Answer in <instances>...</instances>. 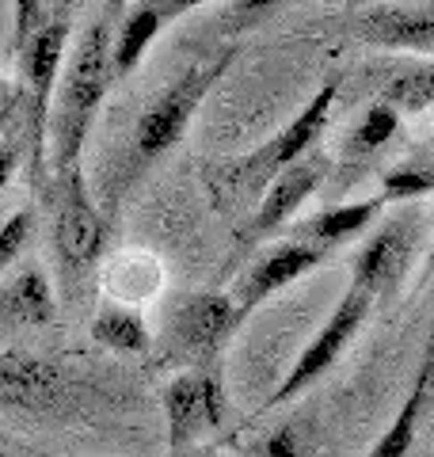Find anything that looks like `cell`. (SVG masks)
<instances>
[{
    "label": "cell",
    "instance_id": "30bf717a",
    "mask_svg": "<svg viewBox=\"0 0 434 457\" xmlns=\"http://www.w3.org/2000/svg\"><path fill=\"white\" fill-rule=\"evenodd\" d=\"M331 171H336V164H331V156H328L321 145L301 156L297 164H289L282 176L263 191L259 206L252 210V218L240 225L237 245H240V248H255V245H267L271 237L286 233L289 221L297 218V210L324 187Z\"/></svg>",
    "mask_w": 434,
    "mask_h": 457
},
{
    "label": "cell",
    "instance_id": "4fadbf2b",
    "mask_svg": "<svg viewBox=\"0 0 434 457\" xmlns=\"http://www.w3.org/2000/svg\"><path fill=\"white\" fill-rule=\"evenodd\" d=\"M195 4L191 0H141V4H126L119 27H114V50H111V65H114V84L134 77V69L145 62L153 38L164 31L171 20L187 16Z\"/></svg>",
    "mask_w": 434,
    "mask_h": 457
},
{
    "label": "cell",
    "instance_id": "277c9868",
    "mask_svg": "<svg viewBox=\"0 0 434 457\" xmlns=\"http://www.w3.org/2000/svg\"><path fill=\"white\" fill-rule=\"evenodd\" d=\"M339 77H331L321 92H316L305 107H301L294 119H289L279 134H271L263 145H255L252 153L229 156V161H217L206 168V187L213 195V206L221 213H240V210H255L263 191L274 179L282 176L289 164H297L305 153H313L321 145V137L328 130L331 107H336L339 96Z\"/></svg>",
    "mask_w": 434,
    "mask_h": 457
},
{
    "label": "cell",
    "instance_id": "9c48e42d",
    "mask_svg": "<svg viewBox=\"0 0 434 457\" xmlns=\"http://www.w3.org/2000/svg\"><path fill=\"white\" fill-rule=\"evenodd\" d=\"M370 312H373V302H370V294H362L358 286H346V294L339 297V305L336 312L324 320V328L316 332L309 343H305V351L297 354V362L289 366V374L279 381V389H274L267 396V404L263 411L271 408H282L286 400H294L309 389L313 381H321L331 366H336V359L346 351V343H351L362 328H366L370 320Z\"/></svg>",
    "mask_w": 434,
    "mask_h": 457
},
{
    "label": "cell",
    "instance_id": "3957f363",
    "mask_svg": "<svg viewBox=\"0 0 434 457\" xmlns=\"http://www.w3.org/2000/svg\"><path fill=\"white\" fill-rule=\"evenodd\" d=\"M12 62H16V88L23 104L27 126V171L35 187L50 191V164H46V134H50V107L54 88L69 57L72 35V4H38L23 0L12 8Z\"/></svg>",
    "mask_w": 434,
    "mask_h": 457
},
{
    "label": "cell",
    "instance_id": "4316f807",
    "mask_svg": "<svg viewBox=\"0 0 434 457\" xmlns=\"http://www.w3.org/2000/svg\"><path fill=\"white\" fill-rule=\"evenodd\" d=\"M0 457H27V453H16V450H4V446H0Z\"/></svg>",
    "mask_w": 434,
    "mask_h": 457
},
{
    "label": "cell",
    "instance_id": "ffe728a7",
    "mask_svg": "<svg viewBox=\"0 0 434 457\" xmlns=\"http://www.w3.org/2000/svg\"><path fill=\"white\" fill-rule=\"evenodd\" d=\"M381 104H388L396 114H423L434 107V57L404 69L381 88Z\"/></svg>",
    "mask_w": 434,
    "mask_h": 457
},
{
    "label": "cell",
    "instance_id": "7402d4cb",
    "mask_svg": "<svg viewBox=\"0 0 434 457\" xmlns=\"http://www.w3.org/2000/svg\"><path fill=\"white\" fill-rule=\"evenodd\" d=\"M0 137L20 145L23 161H27V126H23V104H20V88L16 80L0 73Z\"/></svg>",
    "mask_w": 434,
    "mask_h": 457
},
{
    "label": "cell",
    "instance_id": "6da1fadb",
    "mask_svg": "<svg viewBox=\"0 0 434 457\" xmlns=\"http://www.w3.org/2000/svg\"><path fill=\"white\" fill-rule=\"evenodd\" d=\"M240 46H225L221 54L206 57V62H195L187 65L176 80H168L161 92H156L149 104L138 111L134 126L122 141V149L114 153L111 168L104 171V218L111 221L119 206L126 203V195L138 187V179L149 171L164 153H171L179 145V137L187 134V126L198 114V107L206 104V96L213 92V84L229 73V65L237 62Z\"/></svg>",
    "mask_w": 434,
    "mask_h": 457
},
{
    "label": "cell",
    "instance_id": "8992f818",
    "mask_svg": "<svg viewBox=\"0 0 434 457\" xmlns=\"http://www.w3.org/2000/svg\"><path fill=\"white\" fill-rule=\"evenodd\" d=\"M240 324L244 317L237 312L229 294H213V290L176 294L164 309V328H161L164 362H183V370L217 366Z\"/></svg>",
    "mask_w": 434,
    "mask_h": 457
},
{
    "label": "cell",
    "instance_id": "484cf974",
    "mask_svg": "<svg viewBox=\"0 0 434 457\" xmlns=\"http://www.w3.org/2000/svg\"><path fill=\"white\" fill-rule=\"evenodd\" d=\"M171 457H225V453H217V450L198 446V450H183V453H171Z\"/></svg>",
    "mask_w": 434,
    "mask_h": 457
},
{
    "label": "cell",
    "instance_id": "44dd1931",
    "mask_svg": "<svg viewBox=\"0 0 434 457\" xmlns=\"http://www.w3.org/2000/svg\"><path fill=\"white\" fill-rule=\"evenodd\" d=\"M434 195V161L423 156V161H404L396 168L385 171L381 179V198L385 203H423V198Z\"/></svg>",
    "mask_w": 434,
    "mask_h": 457
},
{
    "label": "cell",
    "instance_id": "5bb4252c",
    "mask_svg": "<svg viewBox=\"0 0 434 457\" xmlns=\"http://www.w3.org/2000/svg\"><path fill=\"white\" fill-rule=\"evenodd\" d=\"M62 393H65V378L54 362L35 359L27 351L0 354V408L42 411V408H54Z\"/></svg>",
    "mask_w": 434,
    "mask_h": 457
},
{
    "label": "cell",
    "instance_id": "d6986e66",
    "mask_svg": "<svg viewBox=\"0 0 434 457\" xmlns=\"http://www.w3.org/2000/svg\"><path fill=\"white\" fill-rule=\"evenodd\" d=\"M396 130H400V114L388 107V104H373L366 114L358 119V126L351 134L343 137V149H339V168H358V164H366V161H373L388 141L396 137Z\"/></svg>",
    "mask_w": 434,
    "mask_h": 457
},
{
    "label": "cell",
    "instance_id": "603a6c76",
    "mask_svg": "<svg viewBox=\"0 0 434 457\" xmlns=\"http://www.w3.org/2000/svg\"><path fill=\"white\" fill-rule=\"evenodd\" d=\"M31 228H35L31 210H16L8 221H0V275L12 270V263L23 255L27 240H31Z\"/></svg>",
    "mask_w": 434,
    "mask_h": 457
},
{
    "label": "cell",
    "instance_id": "ba28073f",
    "mask_svg": "<svg viewBox=\"0 0 434 457\" xmlns=\"http://www.w3.org/2000/svg\"><path fill=\"white\" fill-rule=\"evenodd\" d=\"M419 245V210L400 206L373 228V237L351 255V286L370 294V302H388L412 270Z\"/></svg>",
    "mask_w": 434,
    "mask_h": 457
},
{
    "label": "cell",
    "instance_id": "52a82bcc",
    "mask_svg": "<svg viewBox=\"0 0 434 457\" xmlns=\"http://www.w3.org/2000/svg\"><path fill=\"white\" fill-rule=\"evenodd\" d=\"M229 411L221 370L217 366H195L179 370L164 385V427H168V446L171 453L198 450L210 435L221 431Z\"/></svg>",
    "mask_w": 434,
    "mask_h": 457
},
{
    "label": "cell",
    "instance_id": "cb8c5ba5",
    "mask_svg": "<svg viewBox=\"0 0 434 457\" xmlns=\"http://www.w3.org/2000/svg\"><path fill=\"white\" fill-rule=\"evenodd\" d=\"M309 453V442L301 435L297 423H286L279 431H271L259 446L252 450V457H305Z\"/></svg>",
    "mask_w": 434,
    "mask_h": 457
},
{
    "label": "cell",
    "instance_id": "d4e9b609",
    "mask_svg": "<svg viewBox=\"0 0 434 457\" xmlns=\"http://www.w3.org/2000/svg\"><path fill=\"white\" fill-rule=\"evenodd\" d=\"M20 164H27V161H23V153H20V145H12V141L0 137V191H4L8 183L16 179Z\"/></svg>",
    "mask_w": 434,
    "mask_h": 457
},
{
    "label": "cell",
    "instance_id": "e0dca14e",
    "mask_svg": "<svg viewBox=\"0 0 434 457\" xmlns=\"http://www.w3.org/2000/svg\"><path fill=\"white\" fill-rule=\"evenodd\" d=\"M430 385H434V343H430L427 354H423V366H419V374H415V381H412L408 396H404L396 420L385 427L381 438L373 442V450H370L366 457H408L412 442H415V431H419V420H423Z\"/></svg>",
    "mask_w": 434,
    "mask_h": 457
},
{
    "label": "cell",
    "instance_id": "9a60e30c",
    "mask_svg": "<svg viewBox=\"0 0 434 457\" xmlns=\"http://www.w3.org/2000/svg\"><path fill=\"white\" fill-rule=\"evenodd\" d=\"M385 210H388V203L381 195H373V198H362V203L328 206V210L313 213V218H305V221H294L286 233H289V240H301V245H309V248L328 255V252L343 248L346 240L362 237L366 228H373L385 218Z\"/></svg>",
    "mask_w": 434,
    "mask_h": 457
},
{
    "label": "cell",
    "instance_id": "8fae6325",
    "mask_svg": "<svg viewBox=\"0 0 434 457\" xmlns=\"http://www.w3.org/2000/svg\"><path fill=\"white\" fill-rule=\"evenodd\" d=\"M328 260L324 252H316L309 245H301V240H274V245H263L252 263L240 270L233 290H229V297H233V305L240 317H248V312H255L263 302H271L279 290H286L289 282L305 278L309 270H316Z\"/></svg>",
    "mask_w": 434,
    "mask_h": 457
},
{
    "label": "cell",
    "instance_id": "7c38bea8",
    "mask_svg": "<svg viewBox=\"0 0 434 457\" xmlns=\"http://www.w3.org/2000/svg\"><path fill=\"white\" fill-rule=\"evenodd\" d=\"M351 35L366 46L434 57V0L423 4H370L358 8L351 20Z\"/></svg>",
    "mask_w": 434,
    "mask_h": 457
},
{
    "label": "cell",
    "instance_id": "5b68a950",
    "mask_svg": "<svg viewBox=\"0 0 434 457\" xmlns=\"http://www.w3.org/2000/svg\"><path fill=\"white\" fill-rule=\"evenodd\" d=\"M42 206L50 213V252L57 275H62V290L69 294V302H80L84 286L92 282L99 260H104L111 221L92 198L80 168H72L69 176H57L50 191L42 195Z\"/></svg>",
    "mask_w": 434,
    "mask_h": 457
},
{
    "label": "cell",
    "instance_id": "7a4b0ae2",
    "mask_svg": "<svg viewBox=\"0 0 434 457\" xmlns=\"http://www.w3.org/2000/svg\"><path fill=\"white\" fill-rule=\"evenodd\" d=\"M126 4H104L96 8L88 23L80 27L77 42L69 46L65 69L54 88V107H50V134H46V164H50V183L57 176H69L80 168V153L88 141L92 126L104 111L107 96L114 88V27H119Z\"/></svg>",
    "mask_w": 434,
    "mask_h": 457
},
{
    "label": "cell",
    "instance_id": "ac0fdd59",
    "mask_svg": "<svg viewBox=\"0 0 434 457\" xmlns=\"http://www.w3.org/2000/svg\"><path fill=\"white\" fill-rule=\"evenodd\" d=\"M92 339L104 343L114 354H145L153 347V332L145 324L141 309L122 302H99L92 317Z\"/></svg>",
    "mask_w": 434,
    "mask_h": 457
},
{
    "label": "cell",
    "instance_id": "2e32d148",
    "mask_svg": "<svg viewBox=\"0 0 434 457\" xmlns=\"http://www.w3.org/2000/svg\"><path fill=\"white\" fill-rule=\"evenodd\" d=\"M54 286L38 267H27L0 286V328H42L54 320Z\"/></svg>",
    "mask_w": 434,
    "mask_h": 457
}]
</instances>
